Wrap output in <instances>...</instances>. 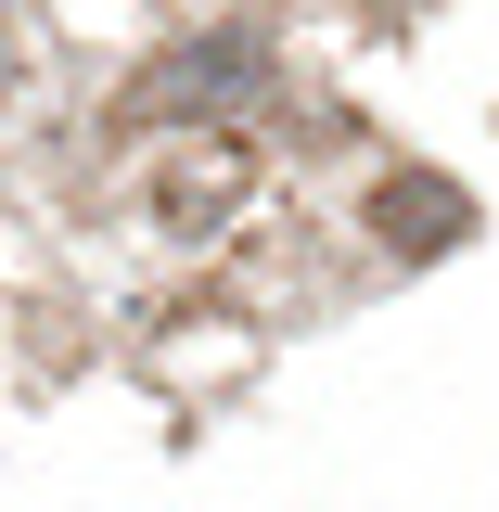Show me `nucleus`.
<instances>
[{
  "mask_svg": "<svg viewBox=\"0 0 499 512\" xmlns=\"http://www.w3.org/2000/svg\"><path fill=\"white\" fill-rule=\"evenodd\" d=\"M256 64H269V52H256L244 26H218V39H192V52L154 64V77L128 90V116H231V103L256 90Z\"/></svg>",
  "mask_w": 499,
  "mask_h": 512,
  "instance_id": "f257e3e1",
  "label": "nucleus"
},
{
  "mask_svg": "<svg viewBox=\"0 0 499 512\" xmlns=\"http://www.w3.org/2000/svg\"><path fill=\"white\" fill-rule=\"evenodd\" d=\"M372 244L384 256H448V244H474V192L436 180V167H397V180H372Z\"/></svg>",
  "mask_w": 499,
  "mask_h": 512,
  "instance_id": "f03ea898",
  "label": "nucleus"
},
{
  "mask_svg": "<svg viewBox=\"0 0 499 512\" xmlns=\"http://www.w3.org/2000/svg\"><path fill=\"white\" fill-rule=\"evenodd\" d=\"M244 141H231V128H192V141H167V167H154V218H167V231H218V218H231V205H244Z\"/></svg>",
  "mask_w": 499,
  "mask_h": 512,
  "instance_id": "7ed1b4c3",
  "label": "nucleus"
}]
</instances>
